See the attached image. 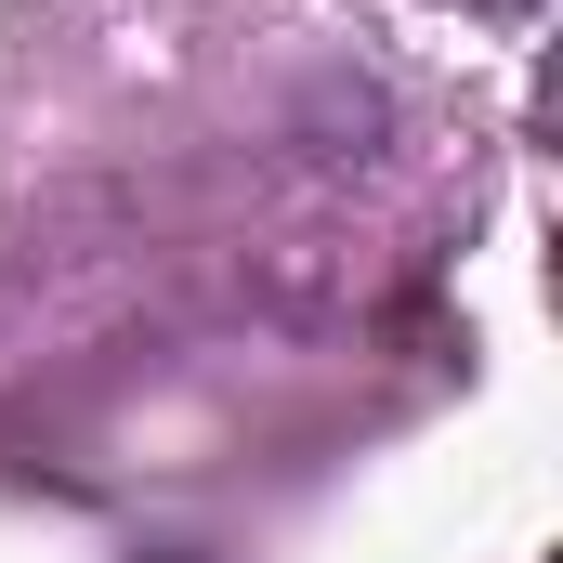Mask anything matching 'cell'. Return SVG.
Returning a JSON list of instances; mask_svg holds the SVG:
<instances>
[{
    "instance_id": "obj_1",
    "label": "cell",
    "mask_w": 563,
    "mask_h": 563,
    "mask_svg": "<svg viewBox=\"0 0 563 563\" xmlns=\"http://www.w3.org/2000/svg\"><path fill=\"white\" fill-rule=\"evenodd\" d=\"M459 13H538V0H459Z\"/></svg>"
},
{
    "instance_id": "obj_2",
    "label": "cell",
    "mask_w": 563,
    "mask_h": 563,
    "mask_svg": "<svg viewBox=\"0 0 563 563\" xmlns=\"http://www.w3.org/2000/svg\"><path fill=\"white\" fill-rule=\"evenodd\" d=\"M170 563H197V551H170Z\"/></svg>"
}]
</instances>
